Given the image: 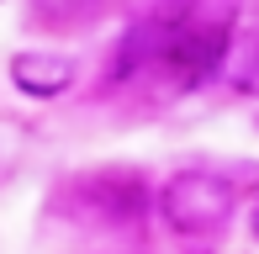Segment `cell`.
<instances>
[{"label":"cell","instance_id":"6da1fadb","mask_svg":"<svg viewBox=\"0 0 259 254\" xmlns=\"http://www.w3.org/2000/svg\"><path fill=\"white\" fill-rule=\"evenodd\" d=\"M154 212H159V223L169 228V233H180V238H211V233H222V228L233 223L238 191H233V180L217 175V170H180V175H169L159 186Z\"/></svg>","mask_w":259,"mask_h":254},{"label":"cell","instance_id":"7a4b0ae2","mask_svg":"<svg viewBox=\"0 0 259 254\" xmlns=\"http://www.w3.org/2000/svg\"><path fill=\"white\" fill-rule=\"evenodd\" d=\"M228 53H233V27L228 21H185L169 37V48H164V69H169V79L180 90H196L217 69H228Z\"/></svg>","mask_w":259,"mask_h":254},{"label":"cell","instance_id":"3957f363","mask_svg":"<svg viewBox=\"0 0 259 254\" xmlns=\"http://www.w3.org/2000/svg\"><path fill=\"white\" fill-rule=\"evenodd\" d=\"M6 74H11V85H16L21 96H32V101H58V96L74 90L79 59H74V53H53V48H21V53H11Z\"/></svg>","mask_w":259,"mask_h":254},{"label":"cell","instance_id":"277c9868","mask_svg":"<svg viewBox=\"0 0 259 254\" xmlns=\"http://www.w3.org/2000/svg\"><path fill=\"white\" fill-rule=\"evenodd\" d=\"M175 32H180V27H169L164 16H148V11H143V16L127 27V37L116 43L106 79L116 85V79H133L138 69H148V64H164V48H169V37H175Z\"/></svg>","mask_w":259,"mask_h":254},{"label":"cell","instance_id":"5b68a950","mask_svg":"<svg viewBox=\"0 0 259 254\" xmlns=\"http://www.w3.org/2000/svg\"><path fill=\"white\" fill-rule=\"evenodd\" d=\"M79 196H85L96 212H106V223H138V212L148 206L143 196V180L133 175V170H96V175L79 186Z\"/></svg>","mask_w":259,"mask_h":254},{"label":"cell","instance_id":"8992f818","mask_svg":"<svg viewBox=\"0 0 259 254\" xmlns=\"http://www.w3.org/2000/svg\"><path fill=\"white\" fill-rule=\"evenodd\" d=\"M228 85L238 90V96L259 101V32H238L233 37V53H228Z\"/></svg>","mask_w":259,"mask_h":254},{"label":"cell","instance_id":"52a82bcc","mask_svg":"<svg viewBox=\"0 0 259 254\" xmlns=\"http://www.w3.org/2000/svg\"><path fill=\"white\" fill-rule=\"evenodd\" d=\"M249 228H254V238H259V201H254V212H249Z\"/></svg>","mask_w":259,"mask_h":254}]
</instances>
